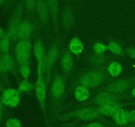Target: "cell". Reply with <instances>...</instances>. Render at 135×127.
I'll return each instance as SVG.
<instances>
[{
    "instance_id": "cell-30",
    "label": "cell",
    "mask_w": 135,
    "mask_h": 127,
    "mask_svg": "<svg viewBox=\"0 0 135 127\" xmlns=\"http://www.w3.org/2000/svg\"><path fill=\"white\" fill-rule=\"evenodd\" d=\"M5 127H22V123L18 119L11 118L6 122Z\"/></svg>"
},
{
    "instance_id": "cell-26",
    "label": "cell",
    "mask_w": 135,
    "mask_h": 127,
    "mask_svg": "<svg viewBox=\"0 0 135 127\" xmlns=\"http://www.w3.org/2000/svg\"><path fill=\"white\" fill-rule=\"evenodd\" d=\"M11 38L7 35V34L0 39V52L3 54H8L10 49Z\"/></svg>"
},
{
    "instance_id": "cell-22",
    "label": "cell",
    "mask_w": 135,
    "mask_h": 127,
    "mask_svg": "<svg viewBox=\"0 0 135 127\" xmlns=\"http://www.w3.org/2000/svg\"><path fill=\"white\" fill-rule=\"evenodd\" d=\"M112 117L114 123L119 126L129 124V111L124 109V108L117 110Z\"/></svg>"
},
{
    "instance_id": "cell-21",
    "label": "cell",
    "mask_w": 135,
    "mask_h": 127,
    "mask_svg": "<svg viewBox=\"0 0 135 127\" xmlns=\"http://www.w3.org/2000/svg\"><path fill=\"white\" fill-rule=\"evenodd\" d=\"M88 61L90 64L94 67H100L105 66L109 61V58L105 54H96L93 52L88 57Z\"/></svg>"
},
{
    "instance_id": "cell-12",
    "label": "cell",
    "mask_w": 135,
    "mask_h": 127,
    "mask_svg": "<svg viewBox=\"0 0 135 127\" xmlns=\"http://www.w3.org/2000/svg\"><path fill=\"white\" fill-rule=\"evenodd\" d=\"M35 11L41 25L44 28H47L51 21L47 0H36Z\"/></svg>"
},
{
    "instance_id": "cell-40",
    "label": "cell",
    "mask_w": 135,
    "mask_h": 127,
    "mask_svg": "<svg viewBox=\"0 0 135 127\" xmlns=\"http://www.w3.org/2000/svg\"><path fill=\"white\" fill-rule=\"evenodd\" d=\"M76 1H77V2H78V3H79V2H80V1H81V0H76Z\"/></svg>"
},
{
    "instance_id": "cell-19",
    "label": "cell",
    "mask_w": 135,
    "mask_h": 127,
    "mask_svg": "<svg viewBox=\"0 0 135 127\" xmlns=\"http://www.w3.org/2000/svg\"><path fill=\"white\" fill-rule=\"evenodd\" d=\"M15 62L11 56L5 54L0 58V74L9 72L15 68Z\"/></svg>"
},
{
    "instance_id": "cell-14",
    "label": "cell",
    "mask_w": 135,
    "mask_h": 127,
    "mask_svg": "<svg viewBox=\"0 0 135 127\" xmlns=\"http://www.w3.org/2000/svg\"><path fill=\"white\" fill-rule=\"evenodd\" d=\"M60 62L63 75L67 79L72 74L75 67L73 55L68 49H65L62 52L60 56Z\"/></svg>"
},
{
    "instance_id": "cell-39",
    "label": "cell",
    "mask_w": 135,
    "mask_h": 127,
    "mask_svg": "<svg viewBox=\"0 0 135 127\" xmlns=\"http://www.w3.org/2000/svg\"><path fill=\"white\" fill-rule=\"evenodd\" d=\"M7 1H8V2H9V3H12V2H13L15 0H7Z\"/></svg>"
},
{
    "instance_id": "cell-24",
    "label": "cell",
    "mask_w": 135,
    "mask_h": 127,
    "mask_svg": "<svg viewBox=\"0 0 135 127\" xmlns=\"http://www.w3.org/2000/svg\"><path fill=\"white\" fill-rule=\"evenodd\" d=\"M108 50L115 55L118 56H123L125 54L122 46L115 40H111L109 41L108 44Z\"/></svg>"
},
{
    "instance_id": "cell-7",
    "label": "cell",
    "mask_w": 135,
    "mask_h": 127,
    "mask_svg": "<svg viewBox=\"0 0 135 127\" xmlns=\"http://www.w3.org/2000/svg\"><path fill=\"white\" fill-rule=\"evenodd\" d=\"M33 46L30 40H22L17 43L15 48V58L17 63L21 64L30 63Z\"/></svg>"
},
{
    "instance_id": "cell-11",
    "label": "cell",
    "mask_w": 135,
    "mask_h": 127,
    "mask_svg": "<svg viewBox=\"0 0 135 127\" xmlns=\"http://www.w3.org/2000/svg\"><path fill=\"white\" fill-rule=\"evenodd\" d=\"M33 54L37 60V67L40 69L43 73L46 72V64L47 52H46L44 42L41 38H38L33 44Z\"/></svg>"
},
{
    "instance_id": "cell-31",
    "label": "cell",
    "mask_w": 135,
    "mask_h": 127,
    "mask_svg": "<svg viewBox=\"0 0 135 127\" xmlns=\"http://www.w3.org/2000/svg\"><path fill=\"white\" fill-rule=\"evenodd\" d=\"M125 54L135 62V47L133 46H129L125 49Z\"/></svg>"
},
{
    "instance_id": "cell-1",
    "label": "cell",
    "mask_w": 135,
    "mask_h": 127,
    "mask_svg": "<svg viewBox=\"0 0 135 127\" xmlns=\"http://www.w3.org/2000/svg\"><path fill=\"white\" fill-rule=\"evenodd\" d=\"M110 75L107 71L105 66L94 67L80 74L74 81L72 87L77 85L86 86L89 89H94L100 87L109 79Z\"/></svg>"
},
{
    "instance_id": "cell-15",
    "label": "cell",
    "mask_w": 135,
    "mask_h": 127,
    "mask_svg": "<svg viewBox=\"0 0 135 127\" xmlns=\"http://www.w3.org/2000/svg\"><path fill=\"white\" fill-rule=\"evenodd\" d=\"M1 99L4 105L9 107H16L21 103V93L16 89H7L3 91Z\"/></svg>"
},
{
    "instance_id": "cell-4",
    "label": "cell",
    "mask_w": 135,
    "mask_h": 127,
    "mask_svg": "<svg viewBox=\"0 0 135 127\" xmlns=\"http://www.w3.org/2000/svg\"><path fill=\"white\" fill-rule=\"evenodd\" d=\"M47 86L45 75L43 71L37 67V79L34 83V91L35 92L36 98L38 100L40 107L41 111L43 112L44 117L47 119V108H46V99H47Z\"/></svg>"
},
{
    "instance_id": "cell-41",
    "label": "cell",
    "mask_w": 135,
    "mask_h": 127,
    "mask_svg": "<svg viewBox=\"0 0 135 127\" xmlns=\"http://www.w3.org/2000/svg\"><path fill=\"white\" fill-rule=\"evenodd\" d=\"M1 84H0V91H1Z\"/></svg>"
},
{
    "instance_id": "cell-23",
    "label": "cell",
    "mask_w": 135,
    "mask_h": 127,
    "mask_svg": "<svg viewBox=\"0 0 135 127\" xmlns=\"http://www.w3.org/2000/svg\"><path fill=\"white\" fill-rule=\"evenodd\" d=\"M106 69L107 71L110 76L113 78H117L122 74L123 67L118 61H112L108 64Z\"/></svg>"
},
{
    "instance_id": "cell-27",
    "label": "cell",
    "mask_w": 135,
    "mask_h": 127,
    "mask_svg": "<svg viewBox=\"0 0 135 127\" xmlns=\"http://www.w3.org/2000/svg\"><path fill=\"white\" fill-rule=\"evenodd\" d=\"M92 50L94 53L100 54H105L107 51H108V44L100 41H97L94 42L92 46Z\"/></svg>"
},
{
    "instance_id": "cell-17",
    "label": "cell",
    "mask_w": 135,
    "mask_h": 127,
    "mask_svg": "<svg viewBox=\"0 0 135 127\" xmlns=\"http://www.w3.org/2000/svg\"><path fill=\"white\" fill-rule=\"evenodd\" d=\"M131 103H131V102L123 103L121 101H115L104 105L99 106V107H97V108L102 116L104 115V116H112L117 110L124 108L127 105L131 104Z\"/></svg>"
},
{
    "instance_id": "cell-25",
    "label": "cell",
    "mask_w": 135,
    "mask_h": 127,
    "mask_svg": "<svg viewBox=\"0 0 135 127\" xmlns=\"http://www.w3.org/2000/svg\"><path fill=\"white\" fill-rule=\"evenodd\" d=\"M34 89V84L29 81V79H23L18 86V91L20 93H31Z\"/></svg>"
},
{
    "instance_id": "cell-32",
    "label": "cell",
    "mask_w": 135,
    "mask_h": 127,
    "mask_svg": "<svg viewBox=\"0 0 135 127\" xmlns=\"http://www.w3.org/2000/svg\"><path fill=\"white\" fill-rule=\"evenodd\" d=\"M77 127H106L104 124L98 122H93V123H88V124H85V125L80 126Z\"/></svg>"
},
{
    "instance_id": "cell-33",
    "label": "cell",
    "mask_w": 135,
    "mask_h": 127,
    "mask_svg": "<svg viewBox=\"0 0 135 127\" xmlns=\"http://www.w3.org/2000/svg\"><path fill=\"white\" fill-rule=\"evenodd\" d=\"M135 122V108L129 111V124Z\"/></svg>"
},
{
    "instance_id": "cell-42",
    "label": "cell",
    "mask_w": 135,
    "mask_h": 127,
    "mask_svg": "<svg viewBox=\"0 0 135 127\" xmlns=\"http://www.w3.org/2000/svg\"><path fill=\"white\" fill-rule=\"evenodd\" d=\"M134 84L135 85V77L134 78Z\"/></svg>"
},
{
    "instance_id": "cell-2",
    "label": "cell",
    "mask_w": 135,
    "mask_h": 127,
    "mask_svg": "<svg viewBox=\"0 0 135 127\" xmlns=\"http://www.w3.org/2000/svg\"><path fill=\"white\" fill-rule=\"evenodd\" d=\"M67 90V78L63 74L54 75L50 85V98L53 112L56 113L61 105Z\"/></svg>"
},
{
    "instance_id": "cell-34",
    "label": "cell",
    "mask_w": 135,
    "mask_h": 127,
    "mask_svg": "<svg viewBox=\"0 0 135 127\" xmlns=\"http://www.w3.org/2000/svg\"><path fill=\"white\" fill-rule=\"evenodd\" d=\"M3 103L2 101V99L0 97V120H1L3 116Z\"/></svg>"
},
{
    "instance_id": "cell-20",
    "label": "cell",
    "mask_w": 135,
    "mask_h": 127,
    "mask_svg": "<svg viewBox=\"0 0 135 127\" xmlns=\"http://www.w3.org/2000/svg\"><path fill=\"white\" fill-rule=\"evenodd\" d=\"M74 88V96L79 102H85L90 99L91 93L90 89L82 85H77Z\"/></svg>"
},
{
    "instance_id": "cell-10",
    "label": "cell",
    "mask_w": 135,
    "mask_h": 127,
    "mask_svg": "<svg viewBox=\"0 0 135 127\" xmlns=\"http://www.w3.org/2000/svg\"><path fill=\"white\" fill-rule=\"evenodd\" d=\"M76 18L73 7L70 1H68L63 7L60 16V25L66 33L73 29Z\"/></svg>"
},
{
    "instance_id": "cell-29",
    "label": "cell",
    "mask_w": 135,
    "mask_h": 127,
    "mask_svg": "<svg viewBox=\"0 0 135 127\" xmlns=\"http://www.w3.org/2000/svg\"><path fill=\"white\" fill-rule=\"evenodd\" d=\"M24 3L28 17H30L36 10V0H24Z\"/></svg>"
},
{
    "instance_id": "cell-9",
    "label": "cell",
    "mask_w": 135,
    "mask_h": 127,
    "mask_svg": "<svg viewBox=\"0 0 135 127\" xmlns=\"http://www.w3.org/2000/svg\"><path fill=\"white\" fill-rule=\"evenodd\" d=\"M134 85V78H120L112 81L101 90L109 91L115 94H124Z\"/></svg>"
},
{
    "instance_id": "cell-6",
    "label": "cell",
    "mask_w": 135,
    "mask_h": 127,
    "mask_svg": "<svg viewBox=\"0 0 135 127\" xmlns=\"http://www.w3.org/2000/svg\"><path fill=\"white\" fill-rule=\"evenodd\" d=\"M25 8L24 0H20L12 12V14L9 20L7 30L6 31L7 35L11 38V40L15 41L18 40L17 38L18 28L21 22L22 21V18Z\"/></svg>"
},
{
    "instance_id": "cell-5",
    "label": "cell",
    "mask_w": 135,
    "mask_h": 127,
    "mask_svg": "<svg viewBox=\"0 0 135 127\" xmlns=\"http://www.w3.org/2000/svg\"><path fill=\"white\" fill-rule=\"evenodd\" d=\"M61 50V38L58 36L56 39L52 42L47 52L46 64V72H45V79L47 86L49 87L51 83V72L53 68L55 66L59 55Z\"/></svg>"
},
{
    "instance_id": "cell-36",
    "label": "cell",
    "mask_w": 135,
    "mask_h": 127,
    "mask_svg": "<svg viewBox=\"0 0 135 127\" xmlns=\"http://www.w3.org/2000/svg\"><path fill=\"white\" fill-rule=\"evenodd\" d=\"M121 127H135V122L133 123H129V124H127V125L123 126Z\"/></svg>"
},
{
    "instance_id": "cell-3",
    "label": "cell",
    "mask_w": 135,
    "mask_h": 127,
    "mask_svg": "<svg viewBox=\"0 0 135 127\" xmlns=\"http://www.w3.org/2000/svg\"><path fill=\"white\" fill-rule=\"evenodd\" d=\"M101 116L97 107L86 106L57 116L55 119L61 121H65L73 119L83 121H92L100 118Z\"/></svg>"
},
{
    "instance_id": "cell-8",
    "label": "cell",
    "mask_w": 135,
    "mask_h": 127,
    "mask_svg": "<svg viewBox=\"0 0 135 127\" xmlns=\"http://www.w3.org/2000/svg\"><path fill=\"white\" fill-rule=\"evenodd\" d=\"M128 97L127 94H115L104 90H100V92L90 101L85 105H93L98 107L121 100Z\"/></svg>"
},
{
    "instance_id": "cell-16",
    "label": "cell",
    "mask_w": 135,
    "mask_h": 127,
    "mask_svg": "<svg viewBox=\"0 0 135 127\" xmlns=\"http://www.w3.org/2000/svg\"><path fill=\"white\" fill-rule=\"evenodd\" d=\"M36 25L33 21L30 19H24L20 23L17 32V38L19 40H30L34 33Z\"/></svg>"
},
{
    "instance_id": "cell-13",
    "label": "cell",
    "mask_w": 135,
    "mask_h": 127,
    "mask_svg": "<svg viewBox=\"0 0 135 127\" xmlns=\"http://www.w3.org/2000/svg\"><path fill=\"white\" fill-rule=\"evenodd\" d=\"M51 21L52 22L54 32L57 37L60 33V16H59V0H47Z\"/></svg>"
},
{
    "instance_id": "cell-35",
    "label": "cell",
    "mask_w": 135,
    "mask_h": 127,
    "mask_svg": "<svg viewBox=\"0 0 135 127\" xmlns=\"http://www.w3.org/2000/svg\"><path fill=\"white\" fill-rule=\"evenodd\" d=\"M5 34H6V32L3 30V28H1V26H0V39H1V38H2L5 35Z\"/></svg>"
},
{
    "instance_id": "cell-38",
    "label": "cell",
    "mask_w": 135,
    "mask_h": 127,
    "mask_svg": "<svg viewBox=\"0 0 135 127\" xmlns=\"http://www.w3.org/2000/svg\"><path fill=\"white\" fill-rule=\"evenodd\" d=\"M5 1H6V0H0V5H1V4L3 3Z\"/></svg>"
},
{
    "instance_id": "cell-28",
    "label": "cell",
    "mask_w": 135,
    "mask_h": 127,
    "mask_svg": "<svg viewBox=\"0 0 135 127\" xmlns=\"http://www.w3.org/2000/svg\"><path fill=\"white\" fill-rule=\"evenodd\" d=\"M19 71L23 79H28L31 75L30 63H25L19 66Z\"/></svg>"
},
{
    "instance_id": "cell-43",
    "label": "cell",
    "mask_w": 135,
    "mask_h": 127,
    "mask_svg": "<svg viewBox=\"0 0 135 127\" xmlns=\"http://www.w3.org/2000/svg\"><path fill=\"white\" fill-rule=\"evenodd\" d=\"M0 58H1V57H0Z\"/></svg>"
},
{
    "instance_id": "cell-37",
    "label": "cell",
    "mask_w": 135,
    "mask_h": 127,
    "mask_svg": "<svg viewBox=\"0 0 135 127\" xmlns=\"http://www.w3.org/2000/svg\"><path fill=\"white\" fill-rule=\"evenodd\" d=\"M131 97H133L135 98V87H133L131 89Z\"/></svg>"
},
{
    "instance_id": "cell-18",
    "label": "cell",
    "mask_w": 135,
    "mask_h": 127,
    "mask_svg": "<svg viewBox=\"0 0 135 127\" xmlns=\"http://www.w3.org/2000/svg\"><path fill=\"white\" fill-rule=\"evenodd\" d=\"M68 50L73 56L80 57L84 50V44L77 37L72 38L68 45Z\"/></svg>"
}]
</instances>
